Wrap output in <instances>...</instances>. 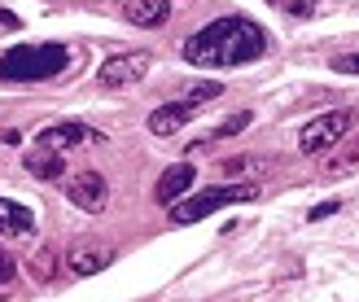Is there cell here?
I'll list each match as a JSON object with an SVG mask.
<instances>
[{
  "mask_svg": "<svg viewBox=\"0 0 359 302\" xmlns=\"http://www.w3.org/2000/svg\"><path fill=\"white\" fill-rule=\"evenodd\" d=\"M280 9H285V13H294V18H307L316 5H311V0H280Z\"/></svg>",
  "mask_w": 359,
  "mask_h": 302,
  "instance_id": "d6986e66",
  "label": "cell"
},
{
  "mask_svg": "<svg viewBox=\"0 0 359 302\" xmlns=\"http://www.w3.org/2000/svg\"><path fill=\"white\" fill-rule=\"evenodd\" d=\"M193 180H197V167L193 163H171L163 175H158V184H154V202L158 206H175L193 188Z\"/></svg>",
  "mask_w": 359,
  "mask_h": 302,
  "instance_id": "ba28073f",
  "label": "cell"
},
{
  "mask_svg": "<svg viewBox=\"0 0 359 302\" xmlns=\"http://www.w3.org/2000/svg\"><path fill=\"white\" fill-rule=\"evenodd\" d=\"M110 263H114V245H105V241H75L66 254V268L75 276H97Z\"/></svg>",
  "mask_w": 359,
  "mask_h": 302,
  "instance_id": "52a82bcc",
  "label": "cell"
},
{
  "mask_svg": "<svg viewBox=\"0 0 359 302\" xmlns=\"http://www.w3.org/2000/svg\"><path fill=\"white\" fill-rule=\"evenodd\" d=\"M66 198L79 210H88V215H101V210L110 206V184H105L101 171H79L75 180L66 184Z\"/></svg>",
  "mask_w": 359,
  "mask_h": 302,
  "instance_id": "8992f818",
  "label": "cell"
},
{
  "mask_svg": "<svg viewBox=\"0 0 359 302\" xmlns=\"http://www.w3.org/2000/svg\"><path fill=\"white\" fill-rule=\"evenodd\" d=\"M70 66V48L66 44H18L0 57V75L13 83H40L53 79Z\"/></svg>",
  "mask_w": 359,
  "mask_h": 302,
  "instance_id": "7a4b0ae2",
  "label": "cell"
},
{
  "mask_svg": "<svg viewBox=\"0 0 359 302\" xmlns=\"http://www.w3.org/2000/svg\"><path fill=\"white\" fill-rule=\"evenodd\" d=\"M224 97V83H215V79H202V83H193L189 92H184V105H210V101H219Z\"/></svg>",
  "mask_w": 359,
  "mask_h": 302,
  "instance_id": "5bb4252c",
  "label": "cell"
},
{
  "mask_svg": "<svg viewBox=\"0 0 359 302\" xmlns=\"http://www.w3.org/2000/svg\"><path fill=\"white\" fill-rule=\"evenodd\" d=\"M250 118H255V114H250V110H241V114H232V118H224L219 128H215V140H224V136H237V132H245V128H250Z\"/></svg>",
  "mask_w": 359,
  "mask_h": 302,
  "instance_id": "2e32d148",
  "label": "cell"
},
{
  "mask_svg": "<svg viewBox=\"0 0 359 302\" xmlns=\"http://www.w3.org/2000/svg\"><path fill=\"white\" fill-rule=\"evenodd\" d=\"M193 118V105H184V101H171V105H158V110L149 114V132L154 136H175L184 123Z\"/></svg>",
  "mask_w": 359,
  "mask_h": 302,
  "instance_id": "8fae6325",
  "label": "cell"
},
{
  "mask_svg": "<svg viewBox=\"0 0 359 302\" xmlns=\"http://www.w3.org/2000/svg\"><path fill=\"white\" fill-rule=\"evenodd\" d=\"M250 167H255V158H250V153H241V158H228V163H224V171H228V175H245Z\"/></svg>",
  "mask_w": 359,
  "mask_h": 302,
  "instance_id": "ac0fdd59",
  "label": "cell"
},
{
  "mask_svg": "<svg viewBox=\"0 0 359 302\" xmlns=\"http://www.w3.org/2000/svg\"><path fill=\"white\" fill-rule=\"evenodd\" d=\"M255 198H259L255 184H215V188H202L197 198H180L175 206H167V215H171V224H197V219H206L224 206L255 202Z\"/></svg>",
  "mask_w": 359,
  "mask_h": 302,
  "instance_id": "3957f363",
  "label": "cell"
},
{
  "mask_svg": "<svg viewBox=\"0 0 359 302\" xmlns=\"http://www.w3.org/2000/svg\"><path fill=\"white\" fill-rule=\"evenodd\" d=\"M149 66H154V57H149V53H140V48L118 53V57H105L101 62L97 83L101 88H132V83H140V79L149 75Z\"/></svg>",
  "mask_w": 359,
  "mask_h": 302,
  "instance_id": "5b68a950",
  "label": "cell"
},
{
  "mask_svg": "<svg viewBox=\"0 0 359 302\" xmlns=\"http://www.w3.org/2000/svg\"><path fill=\"white\" fill-rule=\"evenodd\" d=\"M337 210H342V202H325V206L311 210V219H329V215H337Z\"/></svg>",
  "mask_w": 359,
  "mask_h": 302,
  "instance_id": "7402d4cb",
  "label": "cell"
},
{
  "mask_svg": "<svg viewBox=\"0 0 359 302\" xmlns=\"http://www.w3.org/2000/svg\"><path fill=\"white\" fill-rule=\"evenodd\" d=\"M333 70H337V75H359V53H342V57H333Z\"/></svg>",
  "mask_w": 359,
  "mask_h": 302,
  "instance_id": "e0dca14e",
  "label": "cell"
},
{
  "mask_svg": "<svg viewBox=\"0 0 359 302\" xmlns=\"http://www.w3.org/2000/svg\"><path fill=\"white\" fill-rule=\"evenodd\" d=\"M31 272H35V280H53V272H57V254L40 250V254L31 259Z\"/></svg>",
  "mask_w": 359,
  "mask_h": 302,
  "instance_id": "9a60e30c",
  "label": "cell"
},
{
  "mask_svg": "<svg viewBox=\"0 0 359 302\" xmlns=\"http://www.w3.org/2000/svg\"><path fill=\"white\" fill-rule=\"evenodd\" d=\"M267 48V31L250 18H215L210 27L184 40V62L202 70H224V66H250Z\"/></svg>",
  "mask_w": 359,
  "mask_h": 302,
  "instance_id": "6da1fadb",
  "label": "cell"
},
{
  "mask_svg": "<svg viewBox=\"0 0 359 302\" xmlns=\"http://www.w3.org/2000/svg\"><path fill=\"white\" fill-rule=\"evenodd\" d=\"M118 13H123V22L154 31L171 18V0H118Z\"/></svg>",
  "mask_w": 359,
  "mask_h": 302,
  "instance_id": "9c48e42d",
  "label": "cell"
},
{
  "mask_svg": "<svg viewBox=\"0 0 359 302\" xmlns=\"http://www.w3.org/2000/svg\"><path fill=\"white\" fill-rule=\"evenodd\" d=\"M13 272H18V263H13L5 250H0V285H9V280H13Z\"/></svg>",
  "mask_w": 359,
  "mask_h": 302,
  "instance_id": "ffe728a7",
  "label": "cell"
},
{
  "mask_svg": "<svg viewBox=\"0 0 359 302\" xmlns=\"http://www.w3.org/2000/svg\"><path fill=\"white\" fill-rule=\"evenodd\" d=\"M31 228H35V215H31L27 206L0 198V233H5V237H27Z\"/></svg>",
  "mask_w": 359,
  "mask_h": 302,
  "instance_id": "7c38bea8",
  "label": "cell"
},
{
  "mask_svg": "<svg viewBox=\"0 0 359 302\" xmlns=\"http://www.w3.org/2000/svg\"><path fill=\"white\" fill-rule=\"evenodd\" d=\"M27 171L35 175V180H62L66 158H62V153H53V149H40V145H35V149L27 153Z\"/></svg>",
  "mask_w": 359,
  "mask_h": 302,
  "instance_id": "4fadbf2b",
  "label": "cell"
},
{
  "mask_svg": "<svg viewBox=\"0 0 359 302\" xmlns=\"http://www.w3.org/2000/svg\"><path fill=\"white\" fill-rule=\"evenodd\" d=\"M355 110H329V114H320V118H311L307 128L298 132V149L302 153H325L329 145H337L351 128H355Z\"/></svg>",
  "mask_w": 359,
  "mask_h": 302,
  "instance_id": "277c9868",
  "label": "cell"
},
{
  "mask_svg": "<svg viewBox=\"0 0 359 302\" xmlns=\"http://www.w3.org/2000/svg\"><path fill=\"white\" fill-rule=\"evenodd\" d=\"M18 27H22V18L9 13V9H0V35H5V31H18Z\"/></svg>",
  "mask_w": 359,
  "mask_h": 302,
  "instance_id": "44dd1931",
  "label": "cell"
},
{
  "mask_svg": "<svg viewBox=\"0 0 359 302\" xmlns=\"http://www.w3.org/2000/svg\"><path fill=\"white\" fill-rule=\"evenodd\" d=\"M88 140H97V132L88 128V123H57V128H44L40 132V149H75V145H88Z\"/></svg>",
  "mask_w": 359,
  "mask_h": 302,
  "instance_id": "30bf717a",
  "label": "cell"
}]
</instances>
